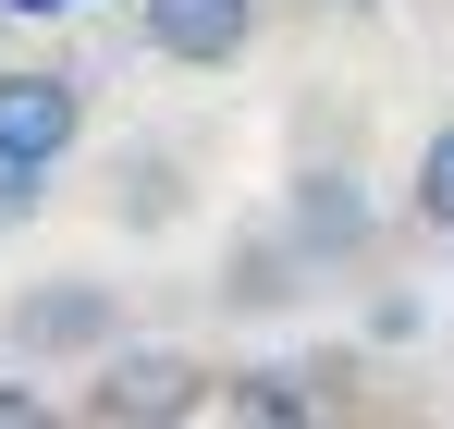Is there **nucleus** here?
<instances>
[{"label":"nucleus","mask_w":454,"mask_h":429,"mask_svg":"<svg viewBox=\"0 0 454 429\" xmlns=\"http://www.w3.org/2000/svg\"><path fill=\"white\" fill-rule=\"evenodd\" d=\"M98 380H86V417L98 429H160V417H197L209 405V368L184 344H98Z\"/></svg>","instance_id":"f257e3e1"},{"label":"nucleus","mask_w":454,"mask_h":429,"mask_svg":"<svg viewBox=\"0 0 454 429\" xmlns=\"http://www.w3.org/2000/svg\"><path fill=\"white\" fill-rule=\"evenodd\" d=\"M12 356L25 368H86L98 344H123V294L111 283H86V270H62V283H25L12 294Z\"/></svg>","instance_id":"f03ea898"},{"label":"nucleus","mask_w":454,"mask_h":429,"mask_svg":"<svg viewBox=\"0 0 454 429\" xmlns=\"http://www.w3.org/2000/svg\"><path fill=\"white\" fill-rule=\"evenodd\" d=\"M283 233H295L307 270H344V258L380 246V209H369V184H356L344 160H307L295 184H283Z\"/></svg>","instance_id":"7ed1b4c3"},{"label":"nucleus","mask_w":454,"mask_h":429,"mask_svg":"<svg viewBox=\"0 0 454 429\" xmlns=\"http://www.w3.org/2000/svg\"><path fill=\"white\" fill-rule=\"evenodd\" d=\"M86 136V86L62 62H12L0 74V160H37V172H62Z\"/></svg>","instance_id":"20e7f679"},{"label":"nucleus","mask_w":454,"mask_h":429,"mask_svg":"<svg viewBox=\"0 0 454 429\" xmlns=\"http://www.w3.org/2000/svg\"><path fill=\"white\" fill-rule=\"evenodd\" d=\"M136 25H148L160 62H184V74H222V62L258 50V0H136Z\"/></svg>","instance_id":"39448f33"},{"label":"nucleus","mask_w":454,"mask_h":429,"mask_svg":"<svg viewBox=\"0 0 454 429\" xmlns=\"http://www.w3.org/2000/svg\"><path fill=\"white\" fill-rule=\"evenodd\" d=\"M332 380L344 368H233V380H209V405L246 429H307V417H332Z\"/></svg>","instance_id":"423d86ee"},{"label":"nucleus","mask_w":454,"mask_h":429,"mask_svg":"<svg viewBox=\"0 0 454 429\" xmlns=\"http://www.w3.org/2000/svg\"><path fill=\"white\" fill-rule=\"evenodd\" d=\"M233 307H295L307 294V258H295V233H258V246H233Z\"/></svg>","instance_id":"0eeeda50"},{"label":"nucleus","mask_w":454,"mask_h":429,"mask_svg":"<svg viewBox=\"0 0 454 429\" xmlns=\"http://www.w3.org/2000/svg\"><path fill=\"white\" fill-rule=\"evenodd\" d=\"M172 209H184V160H172V147H136V160H123V221L160 233Z\"/></svg>","instance_id":"6e6552de"},{"label":"nucleus","mask_w":454,"mask_h":429,"mask_svg":"<svg viewBox=\"0 0 454 429\" xmlns=\"http://www.w3.org/2000/svg\"><path fill=\"white\" fill-rule=\"evenodd\" d=\"M405 209L430 221V233H454V123H430V147H418V172H405Z\"/></svg>","instance_id":"1a4fd4ad"},{"label":"nucleus","mask_w":454,"mask_h":429,"mask_svg":"<svg viewBox=\"0 0 454 429\" xmlns=\"http://www.w3.org/2000/svg\"><path fill=\"white\" fill-rule=\"evenodd\" d=\"M37 209H50V172H37V160H0V233L37 221Z\"/></svg>","instance_id":"9d476101"},{"label":"nucleus","mask_w":454,"mask_h":429,"mask_svg":"<svg viewBox=\"0 0 454 429\" xmlns=\"http://www.w3.org/2000/svg\"><path fill=\"white\" fill-rule=\"evenodd\" d=\"M25 417H50V405H37V380H0V429H25Z\"/></svg>","instance_id":"9b49d317"},{"label":"nucleus","mask_w":454,"mask_h":429,"mask_svg":"<svg viewBox=\"0 0 454 429\" xmlns=\"http://www.w3.org/2000/svg\"><path fill=\"white\" fill-rule=\"evenodd\" d=\"M0 12H86V0H0Z\"/></svg>","instance_id":"f8f14e48"},{"label":"nucleus","mask_w":454,"mask_h":429,"mask_svg":"<svg viewBox=\"0 0 454 429\" xmlns=\"http://www.w3.org/2000/svg\"><path fill=\"white\" fill-rule=\"evenodd\" d=\"M332 12H380V0H332Z\"/></svg>","instance_id":"ddd939ff"}]
</instances>
